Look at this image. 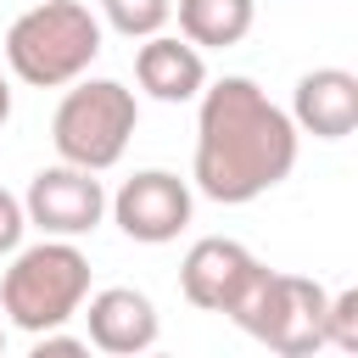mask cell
Here are the masks:
<instances>
[{
	"mask_svg": "<svg viewBox=\"0 0 358 358\" xmlns=\"http://www.w3.org/2000/svg\"><path fill=\"white\" fill-rule=\"evenodd\" d=\"M22 229H28V213H22V196H11L0 185V257H11L22 246Z\"/></svg>",
	"mask_w": 358,
	"mask_h": 358,
	"instance_id": "cell-15",
	"label": "cell"
},
{
	"mask_svg": "<svg viewBox=\"0 0 358 358\" xmlns=\"http://www.w3.org/2000/svg\"><path fill=\"white\" fill-rule=\"evenodd\" d=\"M190 207H196L190 185H185L179 173H168V168H140V173H129V179L117 185V196H106L112 224H117L129 241H140V246H168V241H179V229L190 224Z\"/></svg>",
	"mask_w": 358,
	"mask_h": 358,
	"instance_id": "cell-6",
	"label": "cell"
},
{
	"mask_svg": "<svg viewBox=\"0 0 358 358\" xmlns=\"http://www.w3.org/2000/svg\"><path fill=\"white\" fill-rule=\"evenodd\" d=\"M196 157L190 179L218 207H246L291 179L296 168V123L285 106L268 101L252 78L229 73L218 84H201L196 95Z\"/></svg>",
	"mask_w": 358,
	"mask_h": 358,
	"instance_id": "cell-1",
	"label": "cell"
},
{
	"mask_svg": "<svg viewBox=\"0 0 358 358\" xmlns=\"http://www.w3.org/2000/svg\"><path fill=\"white\" fill-rule=\"evenodd\" d=\"M84 296H90V257L62 235H45L39 246H17L11 268L0 274V313L22 336L67 324L84 308Z\"/></svg>",
	"mask_w": 358,
	"mask_h": 358,
	"instance_id": "cell-3",
	"label": "cell"
},
{
	"mask_svg": "<svg viewBox=\"0 0 358 358\" xmlns=\"http://www.w3.org/2000/svg\"><path fill=\"white\" fill-rule=\"evenodd\" d=\"M179 11V34L196 45V50H229L252 34V17L257 6L252 0H173Z\"/></svg>",
	"mask_w": 358,
	"mask_h": 358,
	"instance_id": "cell-12",
	"label": "cell"
},
{
	"mask_svg": "<svg viewBox=\"0 0 358 358\" xmlns=\"http://www.w3.org/2000/svg\"><path fill=\"white\" fill-rule=\"evenodd\" d=\"M134 78H140V90L151 101L179 106V101H196L201 95L207 62H201V50L185 34H145L140 50H134Z\"/></svg>",
	"mask_w": 358,
	"mask_h": 358,
	"instance_id": "cell-11",
	"label": "cell"
},
{
	"mask_svg": "<svg viewBox=\"0 0 358 358\" xmlns=\"http://www.w3.org/2000/svg\"><path fill=\"white\" fill-rule=\"evenodd\" d=\"M101 56V17L84 0H39L6 28V67L28 90H67Z\"/></svg>",
	"mask_w": 358,
	"mask_h": 358,
	"instance_id": "cell-2",
	"label": "cell"
},
{
	"mask_svg": "<svg viewBox=\"0 0 358 358\" xmlns=\"http://www.w3.org/2000/svg\"><path fill=\"white\" fill-rule=\"evenodd\" d=\"M324 302L330 291L308 274H285V268H257L252 285L241 291V302L224 313L235 319L252 341H263L268 352H285V358H308L324 347Z\"/></svg>",
	"mask_w": 358,
	"mask_h": 358,
	"instance_id": "cell-5",
	"label": "cell"
},
{
	"mask_svg": "<svg viewBox=\"0 0 358 358\" xmlns=\"http://www.w3.org/2000/svg\"><path fill=\"white\" fill-rule=\"evenodd\" d=\"M84 352H90V341H78V336H62V324L34 336V358H84Z\"/></svg>",
	"mask_w": 358,
	"mask_h": 358,
	"instance_id": "cell-16",
	"label": "cell"
},
{
	"mask_svg": "<svg viewBox=\"0 0 358 358\" xmlns=\"http://www.w3.org/2000/svg\"><path fill=\"white\" fill-rule=\"evenodd\" d=\"M22 213H28V224H34L39 235L78 241V235H90V229L106 218V185H101L90 168L56 162V168H39V173L28 179Z\"/></svg>",
	"mask_w": 358,
	"mask_h": 358,
	"instance_id": "cell-7",
	"label": "cell"
},
{
	"mask_svg": "<svg viewBox=\"0 0 358 358\" xmlns=\"http://www.w3.org/2000/svg\"><path fill=\"white\" fill-rule=\"evenodd\" d=\"M324 347L358 352V291H336L324 302Z\"/></svg>",
	"mask_w": 358,
	"mask_h": 358,
	"instance_id": "cell-14",
	"label": "cell"
},
{
	"mask_svg": "<svg viewBox=\"0 0 358 358\" xmlns=\"http://www.w3.org/2000/svg\"><path fill=\"white\" fill-rule=\"evenodd\" d=\"M291 123L313 140H347L358 129V78L347 67H313L291 90Z\"/></svg>",
	"mask_w": 358,
	"mask_h": 358,
	"instance_id": "cell-10",
	"label": "cell"
},
{
	"mask_svg": "<svg viewBox=\"0 0 358 358\" xmlns=\"http://www.w3.org/2000/svg\"><path fill=\"white\" fill-rule=\"evenodd\" d=\"M11 123V84H6V73H0V129Z\"/></svg>",
	"mask_w": 358,
	"mask_h": 358,
	"instance_id": "cell-17",
	"label": "cell"
},
{
	"mask_svg": "<svg viewBox=\"0 0 358 358\" xmlns=\"http://www.w3.org/2000/svg\"><path fill=\"white\" fill-rule=\"evenodd\" d=\"M0 347H6V324H0Z\"/></svg>",
	"mask_w": 358,
	"mask_h": 358,
	"instance_id": "cell-18",
	"label": "cell"
},
{
	"mask_svg": "<svg viewBox=\"0 0 358 358\" xmlns=\"http://www.w3.org/2000/svg\"><path fill=\"white\" fill-rule=\"evenodd\" d=\"M101 17L112 34L123 39H145V34H162L168 17H173V0H101Z\"/></svg>",
	"mask_w": 358,
	"mask_h": 358,
	"instance_id": "cell-13",
	"label": "cell"
},
{
	"mask_svg": "<svg viewBox=\"0 0 358 358\" xmlns=\"http://www.w3.org/2000/svg\"><path fill=\"white\" fill-rule=\"evenodd\" d=\"M257 268H263V263H257L241 241H229V235H201V241L185 252V263H179V291H185V302L201 308V313H229V308L241 302V291L252 285Z\"/></svg>",
	"mask_w": 358,
	"mask_h": 358,
	"instance_id": "cell-8",
	"label": "cell"
},
{
	"mask_svg": "<svg viewBox=\"0 0 358 358\" xmlns=\"http://www.w3.org/2000/svg\"><path fill=\"white\" fill-rule=\"evenodd\" d=\"M134 123H140V101H134L129 84H117V78H73L62 106H56V117H50V145H56L62 162L106 173L129 151Z\"/></svg>",
	"mask_w": 358,
	"mask_h": 358,
	"instance_id": "cell-4",
	"label": "cell"
},
{
	"mask_svg": "<svg viewBox=\"0 0 358 358\" xmlns=\"http://www.w3.org/2000/svg\"><path fill=\"white\" fill-rule=\"evenodd\" d=\"M90 302V313H84V324H90V347H101V352H112V358H134V352H145V347H157V302L145 296V291H134V285H106V291H95V296H84Z\"/></svg>",
	"mask_w": 358,
	"mask_h": 358,
	"instance_id": "cell-9",
	"label": "cell"
}]
</instances>
